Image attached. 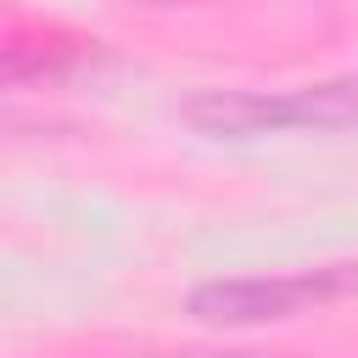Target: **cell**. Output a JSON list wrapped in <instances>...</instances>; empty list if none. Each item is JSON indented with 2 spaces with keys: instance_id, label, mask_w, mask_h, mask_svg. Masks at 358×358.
Segmentation results:
<instances>
[{
  "instance_id": "3",
  "label": "cell",
  "mask_w": 358,
  "mask_h": 358,
  "mask_svg": "<svg viewBox=\"0 0 358 358\" xmlns=\"http://www.w3.org/2000/svg\"><path fill=\"white\" fill-rule=\"evenodd\" d=\"M78 45H45L39 34L17 39V34H0V78H22V73H50L62 62H73Z\"/></svg>"
},
{
  "instance_id": "1",
  "label": "cell",
  "mask_w": 358,
  "mask_h": 358,
  "mask_svg": "<svg viewBox=\"0 0 358 358\" xmlns=\"http://www.w3.org/2000/svg\"><path fill=\"white\" fill-rule=\"evenodd\" d=\"M201 134H285V129H352L358 73L296 90H207L185 106Z\"/></svg>"
},
{
  "instance_id": "2",
  "label": "cell",
  "mask_w": 358,
  "mask_h": 358,
  "mask_svg": "<svg viewBox=\"0 0 358 358\" xmlns=\"http://www.w3.org/2000/svg\"><path fill=\"white\" fill-rule=\"evenodd\" d=\"M352 291H358V263H324V268H296V274H252V280L196 285L190 313L207 324H268V319L313 313Z\"/></svg>"
},
{
  "instance_id": "4",
  "label": "cell",
  "mask_w": 358,
  "mask_h": 358,
  "mask_svg": "<svg viewBox=\"0 0 358 358\" xmlns=\"http://www.w3.org/2000/svg\"><path fill=\"white\" fill-rule=\"evenodd\" d=\"M140 358H285V352H257V347H196V352H140Z\"/></svg>"
}]
</instances>
